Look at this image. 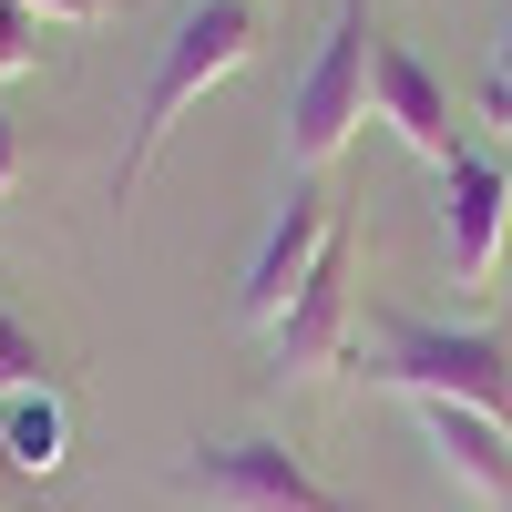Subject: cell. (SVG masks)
Wrapping results in <instances>:
<instances>
[{
    "instance_id": "6da1fadb",
    "label": "cell",
    "mask_w": 512,
    "mask_h": 512,
    "mask_svg": "<svg viewBox=\"0 0 512 512\" xmlns=\"http://www.w3.org/2000/svg\"><path fill=\"white\" fill-rule=\"evenodd\" d=\"M256 31H267V11L256 0H195V11L164 31V62H154V82H144V103H134V144H123V164H113V205H134L144 195V164H154V144L175 134V123L216 93L226 72H246V52H256Z\"/></svg>"
},
{
    "instance_id": "7a4b0ae2",
    "label": "cell",
    "mask_w": 512,
    "mask_h": 512,
    "mask_svg": "<svg viewBox=\"0 0 512 512\" xmlns=\"http://www.w3.org/2000/svg\"><path fill=\"white\" fill-rule=\"evenodd\" d=\"M369 379L420 400H461V410H492L512 420V338L502 328H441V318H400L379 308L369 318Z\"/></svg>"
},
{
    "instance_id": "3957f363",
    "label": "cell",
    "mask_w": 512,
    "mask_h": 512,
    "mask_svg": "<svg viewBox=\"0 0 512 512\" xmlns=\"http://www.w3.org/2000/svg\"><path fill=\"white\" fill-rule=\"evenodd\" d=\"M369 62H379L369 0H338V21H328V41H318V62L297 72V93H287V175H328L338 144L369 123Z\"/></svg>"
},
{
    "instance_id": "277c9868",
    "label": "cell",
    "mask_w": 512,
    "mask_h": 512,
    "mask_svg": "<svg viewBox=\"0 0 512 512\" xmlns=\"http://www.w3.org/2000/svg\"><path fill=\"white\" fill-rule=\"evenodd\" d=\"M175 482H185L205 512H369V502H349V492H328L308 461H297L287 441H267V431H236V441L185 451Z\"/></svg>"
},
{
    "instance_id": "5b68a950",
    "label": "cell",
    "mask_w": 512,
    "mask_h": 512,
    "mask_svg": "<svg viewBox=\"0 0 512 512\" xmlns=\"http://www.w3.org/2000/svg\"><path fill=\"white\" fill-rule=\"evenodd\" d=\"M338 195L318 185V175H287V205H277V226L256 236V256H246V277H236V318L246 328H277L287 318V297L308 287V267L338 246Z\"/></svg>"
},
{
    "instance_id": "8992f818",
    "label": "cell",
    "mask_w": 512,
    "mask_h": 512,
    "mask_svg": "<svg viewBox=\"0 0 512 512\" xmlns=\"http://www.w3.org/2000/svg\"><path fill=\"white\" fill-rule=\"evenodd\" d=\"M349 338H359V297H349V226H338V246L308 267V287L267 328V379H318V369H338Z\"/></svg>"
},
{
    "instance_id": "52a82bcc",
    "label": "cell",
    "mask_w": 512,
    "mask_h": 512,
    "mask_svg": "<svg viewBox=\"0 0 512 512\" xmlns=\"http://www.w3.org/2000/svg\"><path fill=\"white\" fill-rule=\"evenodd\" d=\"M502 226H512V175H502L482 144H461L441 164V256H451V287H492Z\"/></svg>"
},
{
    "instance_id": "ba28073f",
    "label": "cell",
    "mask_w": 512,
    "mask_h": 512,
    "mask_svg": "<svg viewBox=\"0 0 512 512\" xmlns=\"http://www.w3.org/2000/svg\"><path fill=\"white\" fill-rule=\"evenodd\" d=\"M420 441L451 472V492H472L482 512H512V420L461 410V400H420Z\"/></svg>"
},
{
    "instance_id": "9c48e42d",
    "label": "cell",
    "mask_w": 512,
    "mask_h": 512,
    "mask_svg": "<svg viewBox=\"0 0 512 512\" xmlns=\"http://www.w3.org/2000/svg\"><path fill=\"white\" fill-rule=\"evenodd\" d=\"M369 103H379V123L420 154V164H451L461 154V123H451V93H441V72L420 62V52H400V41H379V62H369Z\"/></svg>"
},
{
    "instance_id": "30bf717a",
    "label": "cell",
    "mask_w": 512,
    "mask_h": 512,
    "mask_svg": "<svg viewBox=\"0 0 512 512\" xmlns=\"http://www.w3.org/2000/svg\"><path fill=\"white\" fill-rule=\"evenodd\" d=\"M0 461L31 482H52L62 461H72V410L62 390H21V400H0Z\"/></svg>"
},
{
    "instance_id": "8fae6325",
    "label": "cell",
    "mask_w": 512,
    "mask_h": 512,
    "mask_svg": "<svg viewBox=\"0 0 512 512\" xmlns=\"http://www.w3.org/2000/svg\"><path fill=\"white\" fill-rule=\"evenodd\" d=\"M21 390H52V349L21 308H0V400H21Z\"/></svg>"
},
{
    "instance_id": "7c38bea8",
    "label": "cell",
    "mask_w": 512,
    "mask_h": 512,
    "mask_svg": "<svg viewBox=\"0 0 512 512\" xmlns=\"http://www.w3.org/2000/svg\"><path fill=\"white\" fill-rule=\"evenodd\" d=\"M472 113L492 123V134H512V11H502V41H492V72H482V93H472Z\"/></svg>"
},
{
    "instance_id": "4fadbf2b",
    "label": "cell",
    "mask_w": 512,
    "mask_h": 512,
    "mask_svg": "<svg viewBox=\"0 0 512 512\" xmlns=\"http://www.w3.org/2000/svg\"><path fill=\"white\" fill-rule=\"evenodd\" d=\"M41 62V21L21 11V0H0V82H21Z\"/></svg>"
},
{
    "instance_id": "5bb4252c",
    "label": "cell",
    "mask_w": 512,
    "mask_h": 512,
    "mask_svg": "<svg viewBox=\"0 0 512 512\" xmlns=\"http://www.w3.org/2000/svg\"><path fill=\"white\" fill-rule=\"evenodd\" d=\"M21 11H31L41 31H52V21H72V31H82V21H103V11H113V0H21Z\"/></svg>"
},
{
    "instance_id": "9a60e30c",
    "label": "cell",
    "mask_w": 512,
    "mask_h": 512,
    "mask_svg": "<svg viewBox=\"0 0 512 512\" xmlns=\"http://www.w3.org/2000/svg\"><path fill=\"white\" fill-rule=\"evenodd\" d=\"M21 185V134H11V113H0V195Z\"/></svg>"
}]
</instances>
